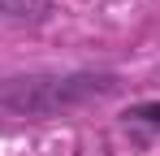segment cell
<instances>
[{"label": "cell", "instance_id": "cell-1", "mask_svg": "<svg viewBox=\"0 0 160 156\" xmlns=\"http://www.w3.org/2000/svg\"><path fill=\"white\" fill-rule=\"evenodd\" d=\"M117 74H95V70H74V74H22L0 82V108L18 117H52L65 108H78L87 100H100L117 91Z\"/></svg>", "mask_w": 160, "mask_h": 156}, {"label": "cell", "instance_id": "cell-2", "mask_svg": "<svg viewBox=\"0 0 160 156\" xmlns=\"http://www.w3.org/2000/svg\"><path fill=\"white\" fill-rule=\"evenodd\" d=\"M56 13L52 0H0V18L9 22H48Z\"/></svg>", "mask_w": 160, "mask_h": 156}, {"label": "cell", "instance_id": "cell-3", "mask_svg": "<svg viewBox=\"0 0 160 156\" xmlns=\"http://www.w3.org/2000/svg\"><path fill=\"white\" fill-rule=\"evenodd\" d=\"M121 122L130 130H143V134H156L160 130V100H143V104H130L121 113Z\"/></svg>", "mask_w": 160, "mask_h": 156}]
</instances>
